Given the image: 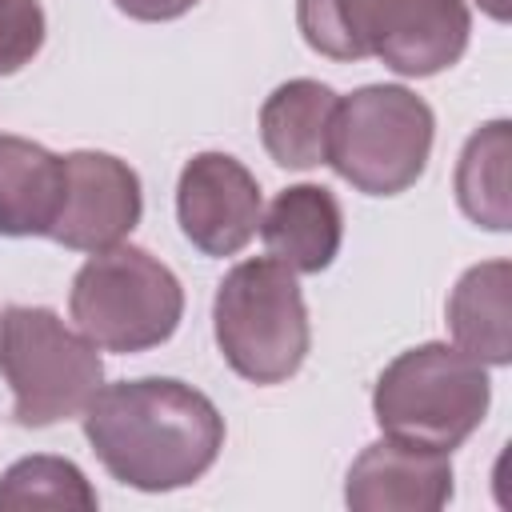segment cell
<instances>
[{
    "label": "cell",
    "instance_id": "5b68a950",
    "mask_svg": "<svg viewBox=\"0 0 512 512\" xmlns=\"http://www.w3.org/2000/svg\"><path fill=\"white\" fill-rule=\"evenodd\" d=\"M0 376L12 388V420L48 428L72 420L104 384L100 348L44 304L0 312Z\"/></svg>",
    "mask_w": 512,
    "mask_h": 512
},
{
    "label": "cell",
    "instance_id": "d6986e66",
    "mask_svg": "<svg viewBox=\"0 0 512 512\" xmlns=\"http://www.w3.org/2000/svg\"><path fill=\"white\" fill-rule=\"evenodd\" d=\"M124 16L144 20V24H164V20H180L184 12H192L200 0H112Z\"/></svg>",
    "mask_w": 512,
    "mask_h": 512
},
{
    "label": "cell",
    "instance_id": "9a60e30c",
    "mask_svg": "<svg viewBox=\"0 0 512 512\" xmlns=\"http://www.w3.org/2000/svg\"><path fill=\"white\" fill-rule=\"evenodd\" d=\"M508 160H512V124L488 120L480 124L456 160V204L460 212L488 228V232H508L512 228V196H508Z\"/></svg>",
    "mask_w": 512,
    "mask_h": 512
},
{
    "label": "cell",
    "instance_id": "3957f363",
    "mask_svg": "<svg viewBox=\"0 0 512 512\" xmlns=\"http://www.w3.org/2000/svg\"><path fill=\"white\" fill-rule=\"evenodd\" d=\"M216 348L236 376L272 388L300 372L312 344V324L296 272L272 256H252L228 268L212 300Z\"/></svg>",
    "mask_w": 512,
    "mask_h": 512
},
{
    "label": "cell",
    "instance_id": "5bb4252c",
    "mask_svg": "<svg viewBox=\"0 0 512 512\" xmlns=\"http://www.w3.org/2000/svg\"><path fill=\"white\" fill-rule=\"evenodd\" d=\"M512 264L484 260L472 264L448 296V332L460 352L484 368H504L512 360V320H508Z\"/></svg>",
    "mask_w": 512,
    "mask_h": 512
},
{
    "label": "cell",
    "instance_id": "ac0fdd59",
    "mask_svg": "<svg viewBox=\"0 0 512 512\" xmlns=\"http://www.w3.org/2000/svg\"><path fill=\"white\" fill-rule=\"evenodd\" d=\"M48 20L40 0H0V76L20 72L44 48Z\"/></svg>",
    "mask_w": 512,
    "mask_h": 512
},
{
    "label": "cell",
    "instance_id": "7c38bea8",
    "mask_svg": "<svg viewBox=\"0 0 512 512\" xmlns=\"http://www.w3.org/2000/svg\"><path fill=\"white\" fill-rule=\"evenodd\" d=\"M64 204V156L0 132V236H48Z\"/></svg>",
    "mask_w": 512,
    "mask_h": 512
},
{
    "label": "cell",
    "instance_id": "e0dca14e",
    "mask_svg": "<svg viewBox=\"0 0 512 512\" xmlns=\"http://www.w3.org/2000/svg\"><path fill=\"white\" fill-rule=\"evenodd\" d=\"M380 0H296V28L304 44L336 64L372 56V24Z\"/></svg>",
    "mask_w": 512,
    "mask_h": 512
},
{
    "label": "cell",
    "instance_id": "2e32d148",
    "mask_svg": "<svg viewBox=\"0 0 512 512\" xmlns=\"http://www.w3.org/2000/svg\"><path fill=\"white\" fill-rule=\"evenodd\" d=\"M100 504L96 488L80 472V464L64 456H24L0 476V512H28V508H76L92 512Z\"/></svg>",
    "mask_w": 512,
    "mask_h": 512
},
{
    "label": "cell",
    "instance_id": "7a4b0ae2",
    "mask_svg": "<svg viewBox=\"0 0 512 512\" xmlns=\"http://www.w3.org/2000/svg\"><path fill=\"white\" fill-rule=\"evenodd\" d=\"M488 404V368L444 340L404 348L372 388V416L384 436L448 456L484 424Z\"/></svg>",
    "mask_w": 512,
    "mask_h": 512
},
{
    "label": "cell",
    "instance_id": "8fae6325",
    "mask_svg": "<svg viewBox=\"0 0 512 512\" xmlns=\"http://www.w3.org/2000/svg\"><path fill=\"white\" fill-rule=\"evenodd\" d=\"M256 232L272 260L296 276H316L340 252L344 212L324 184H292L268 204V212H260Z\"/></svg>",
    "mask_w": 512,
    "mask_h": 512
},
{
    "label": "cell",
    "instance_id": "30bf717a",
    "mask_svg": "<svg viewBox=\"0 0 512 512\" xmlns=\"http://www.w3.org/2000/svg\"><path fill=\"white\" fill-rule=\"evenodd\" d=\"M472 36V12L464 0H380L372 24V56L396 76H436L452 68Z\"/></svg>",
    "mask_w": 512,
    "mask_h": 512
},
{
    "label": "cell",
    "instance_id": "ffe728a7",
    "mask_svg": "<svg viewBox=\"0 0 512 512\" xmlns=\"http://www.w3.org/2000/svg\"><path fill=\"white\" fill-rule=\"evenodd\" d=\"M476 4H480V8H484L492 20H500V24L508 20V0H476Z\"/></svg>",
    "mask_w": 512,
    "mask_h": 512
},
{
    "label": "cell",
    "instance_id": "277c9868",
    "mask_svg": "<svg viewBox=\"0 0 512 512\" xmlns=\"http://www.w3.org/2000/svg\"><path fill=\"white\" fill-rule=\"evenodd\" d=\"M68 316L100 352H148L180 328L184 288L148 248L116 244L80 264L68 292Z\"/></svg>",
    "mask_w": 512,
    "mask_h": 512
},
{
    "label": "cell",
    "instance_id": "ba28073f",
    "mask_svg": "<svg viewBox=\"0 0 512 512\" xmlns=\"http://www.w3.org/2000/svg\"><path fill=\"white\" fill-rule=\"evenodd\" d=\"M260 184L228 152H196L176 180V220L204 256H236L260 228Z\"/></svg>",
    "mask_w": 512,
    "mask_h": 512
},
{
    "label": "cell",
    "instance_id": "9c48e42d",
    "mask_svg": "<svg viewBox=\"0 0 512 512\" xmlns=\"http://www.w3.org/2000/svg\"><path fill=\"white\" fill-rule=\"evenodd\" d=\"M452 500V460L404 440L368 444L344 480V504L352 512H440Z\"/></svg>",
    "mask_w": 512,
    "mask_h": 512
},
{
    "label": "cell",
    "instance_id": "4fadbf2b",
    "mask_svg": "<svg viewBox=\"0 0 512 512\" xmlns=\"http://www.w3.org/2000/svg\"><path fill=\"white\" fill-rule=\"evenodd\" d=\"M336 92L320 80H284L260 104V144L280 168H316L328 152V128L336 112Z\"/></svg>",
    "mask_w": 512,
    "mask_h": 512
},
{
    "label": "cell",
    "instance_id": "6da1fadb",
    "mask_svg": "<svg viewBox=\"0 0 512 512\" xmlns=\"http://www.w3.org/2000/svg\"><path fill=\"white\" fill-rule=\"evenodd\" d=\"M80 420L104 472L136 492L188 488L224 448L220 408L172 376L100 384Z\"/></svg>",
    "mask_w": 512,
    "mask_h": 512
},
{
    "label": "cell",
    "instance_id": "8992f818",
    "mask_svg": "<svg viewBox=\"0 0 512 512\" xmlns=\"http://www.w3.org/2000/svg\"><path fill=\"white\" fill-rule=\"evenodd\" d=\"M436 116L404 84H364L336 100L324 164L364 196L408 192L432 156Z\"/></svg>",
    "mask_w": 512,
    "mask_h": 512
},
{
    "label": "cell",
    "instance_id": "52a82bcc",
    "mask_svg": "<svg viewBox=\"0 0 512 512\" xmlns=\"http://www.w3.org/2000/svg\"><path fill=\"white\" fill-rule=\"evenodd\" d=\"M144 216V192L136 168L112 152L80 148L64 156V204L52 224V240L72 252H104L128 240Z\"/></svg>",
    "mask_w": 512,
    "mask_h": 512
}]
</instances>
